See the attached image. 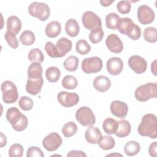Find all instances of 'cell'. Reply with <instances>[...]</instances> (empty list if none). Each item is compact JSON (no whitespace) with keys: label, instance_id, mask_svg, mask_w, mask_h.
<instances>
[{"label":"cell","instance_id":"6da1fadb","mask_svg":"<svg viewBox=\"0 0 157 157\" xmlns=\"http://www.w3.org/2000/svg\"><path fill=\"white\" fill-rule=\"evenodd\" d=\"M137 131L138 133L142 136L156 139L157 137V121L156 115L153 113H147L144 115L138 126Z\"/></svg>","mask_w":157,"mask_h":157},{"label":"cell","instance_id":"7a4b0ae2","mask_svg":"<svg viewBox=\"0 0 157 157\" xmlns=\"http://www.w3.org/2000/svg\"><path fill=\"white\" fill-rule=\"evenodd\" d=\"M117 29L121 34L128 36L134 40H138L141 36L140 27L135 24L130 18H120Z\"/></svg>","mask_w":157,"mask_h":157},{"label":"cell","instance_id":"3957f363","mask_svg":"<svg viewBox=\"0 0 157 157\" xmlns=\"http://www.w3.org/2000/svg\"><path fill=\"white\" fill-rule=\"evenodd\" d=\"M157 83H147L136 88L134 92L136 99L140 102H145L151 98H156Z\"/></svg>","mask_w":157,"mask_h":157},{"label":"cell","instance_id":"277c9868","mask_svg":"<svg viewBox=\"0 0 157 157\" xmlns=\"http://www.w3.org/2000/svg\"><path fill=\"white\" fill-rule=\"evenodd\" d=\"M29 15L40 21H45L50 17V10L48 6L44 2H33L28 8Z\"/></svg>","mask_w":157,"mask_h":157},{"label":"cell","instance_id":"5b68a950","mask_svg":"<svg viewBox=\"0 0 157 157\" xmlns=\"http://www.w3.org/2000/svg\"><path fill=\"white\" fill-rule=\"evenodd\" d=\"M2 92V100L6 104L15 102L18 98V90L16 85L10 80L4 81L1 86Z\"/></svg>","mask_w":157,"mask_h":157},{"label":"cell","instance_id":"8992f818","mask_svg":"<svg viewBox=\"0 0 157 157\" xmlns=\"http://www.w3.org/2000/svg\"><path fill=\"white\" fill-rule=\"evenodd\" d=\"M75 118L82 126L90 127L94 124L96 122L95 115L92 110L86 106H83L76 111Z\"/></svg>","mask_w":157,"mask_h":157},{"label":"cell","instance_id":"52a82bcc","mask_svg":"<svg viewBox=\"0 0 157 157\" xmlns=\"http://www.w3.org/2000/svg\"><path fill=\"white\" fill-rule=\"evenodd\" d=\"M82 70L86 74L97 73L102 68V61L98 56H93L84 59L81 64Z\"/></svg>","mask_w":157,"mask_h":157},{"label":"cell","instance_id":"ba28073f","mask_svg":"<svg viewBox=\"0 0 157 157\" xmlns=\"http://www.w3.org/2000/svg\"><path fill=\"white\" fill-rule=\"evenodd\" d=\"M82 21L84 27L91 31L95 29L102 28V22L100 17L91 11H86L83 14Z\"/></svg>","mask_w":157,"mask_h":157},{"label":"cell","instance_id":"9c48e42d","mask_svg":"<svg viewBox=\"0 0 157 157\" xmlns=\"http://www.w3.org/2000/svg\"><path fill=\"white\" fill-rule=\"evenodd\" d=\"M61 136L56 132H51L46 136L42 140L44 148L48 151L56 150L62 144Z\"/></svg>","mask_w":157,"mask_h":157},{"label":"cell","instance_id":"30bf717a","mask_svg":"<svg viewBox=\"0 0 157 157\" xmlns=\"http://www.w3.org/2000/svg\"><path fill=\"white\" fill-rule=\"evenodd\" d=\"M58 102L65 107H71L75 105L79 101V96L75 93L61 91L57 95Z\"/></svg>","mask_w":157,"mask_h":157},{"label":"cell","instance_id":"8fae6325","mask_svg":"<svg viewBox=\"0 0 157 157\" xmlns=\"http://www.w3.org/2000/svg\"><path fill=\"white\" fill-rule=\"evenodd\" d=\"M155 12L153 9L147 5L140 6L137 9V18L142 25L151 23L155 20Z\"/></svg>","mask_w":157,"mask_h":157},{"label":"cell","instance_id":"7c38bea8","mask_svg":"<svg viewBox=\"0 0 157 157\" xmlns=\"http://www.w3.org/2000/svg\"><path fill=\"white\" fill-rule=\"evenodd\" d=\"M129 67L136 74H140L146 71L147 63L146 60L139 55H133L128 59Z\"/></svg>","mask_w":157,"mask_h":157},{"label":"cell","instance_id":"4fadbf2b","mask_svg":"<svg viewBox=\"0 0 157 157\" xmlns=\"http://www.w3.org/2000/svg\"><path fill=\"white\" fill-rule=\"evenodd\" d=\"M105 45L107 48L112 53H119L123 49V44L120 38L115 34H110L105 40Z\"/></svg>","mask_w":157,"mask_h":157},{"label":"cell","instance_id":"5bb4252c","mask_svg":"<svg viewBox=\"0 0 157 157\" xmlns=\"http://www.w3.org/2000/svg\"><path fill=\"white\" fill-rule=\"evenodd\" d=\"M110 110L111 113L115 117L120 118H124L127 115L128 107L125 102L115 100L111 102Z\"/></svg>","mask_w":157,"mask_h":157},{"label":"cell","instance_id":"9a60e30c","mask_svg":"<svg viewBox=\"0 0 157 157\" xmlns=\"http://www.w3.org/2000/svg\"><path fill=\"white\" fill-rule=\"evenodd\" d=\"M107 71L112 75L120 74L123 69V62L120 58L112 57L109 58L106 63Z\"/></svg>","mask_w":157,"mask_h":157},{"label":"cell","instance_id":"2e32d148","mask_svg":"<svg viewBox=\"0 0 157 157\" xmlns=\"http://www.w3.org/2000/svg\"><path fill=\"white\" fill-rule=\"evenodd\" d=\"M43 84L44 80L42 77L37 78H28L26 85V90L31 95H37L40 92Z\"/></svg>","mask_w":157,"mask_h":157},{"label":"cell","instance_id":"e0dca14e","mask_svg":"<svg viewBox=\"0 0 157 157\" xmlns=\"http://www.w3.org/2000/svg\"><path fill=\"white\" fill-rule=\"evenodd\" d=\"M102 133L97 127L90 126L85 132L86 140L91 144H98L102 137Z\"/></svg>","mask_w":157,"mask_h":157},{"label":"cell","instance_id":"ac0fdd59","mask_svg":"<svg viewBox=\"0 0 157 157\" xmlns=\"http://www.w3.org/2000/svg\"><path fill=\"white\" fill-rule=\"evenodd\" d=\"M93 86L96 90L99 92H105L109 90L111 86V81L106 76L99 75L94 78Z\"/></svg>","mask_w":157,"mask_h":157},{"label":"cell","instance_id":"d6986e66","mask_svg":"<svg viewBox=\"0 0 157 157\" xmlns=\"http://www.w3.org/2000/svg\"><path fill=\"white\" fill-rule=\"evenodd\" d=\"M6 27L8 32L17 36L21 28V20L17 16H10L7 20Z\"/></svg>","mask_w":157,"mask_h":157},{"label":"cell","instance_id":"ffe728a7","mask_svg":"<svg viewBox=\"0 0 157 157\" xmlns=\"http://www.w3.org/2000/svg\"><path fill=\"white\" fill-rule=\"evenodd\" d=\"M72 43L71 40L66 37H61L56 42V48L59 53V57L65 56L72 49Z\"/></svg>","mask_w":157,"mask_h":157},{"label":"cell","instance_id":"44dd1931","mask_svg":"<svg viewBox=\"0 0 157 157\" xmlns=\"http://www.w3.org/2000/svg\"><path fill=\"white\" fill-rule=\"evenodd\" d=\"M61 32V25L58 21H52L48 23L45 29V33L47 37L54 38L57 37Z\"/></svg>","mask_w":157,"mask_h":157},{"label":"cell","instance_id":"7402d4cb","mask_svg":"<svg viewBox=\"0 0 157 157\" xmlns=\"http://www.w3.org/2000/svg\"><path fill=\"white\" fill-rule=\"evenodd\" d=\"M23 114L17 107H12L7 109L6 117L7 121L10 123L12 126L16 124L21 118Z\"/></svg>","mask_w":157,"mask_h":157},{"label":"cell","instance_id":"603a6c76","mask_svg":"<svg viewBox=\"0 0 157 157\" xmlns=\"http://www.w3.org/2000/svg\"><path fill=\"white\" fill-rule=\"evenodd\" d=\"M65 31L68 36L72 37H76L80 31L78 22L73 18L67 20L65 24Z\"/></svg>","mask_w":157,"mask_h":157},{"label":"cell","instance_id":"cb8c5ba5","mask_svg":"<svg viewBox=\"0 0 157 157\" xmlns=\"http://www.w3.org/2000/svg\"><path fill=\"white\" fill-rule=\"evenodd\" d=\"M118 127V122L112 118H107L104 120L102 123L104 131L107 134H114L117 132Z\"/></svg>","mask_w":157,"mask_h":157},{"label":"cell","instance_id":"d4e9b609","mask_svg":"<svg viewBox=\"0 0 157 157\" xmlns=\"http://www.w3.org/2000/svg\"><path fill=\"white\" fill-rule=\"evenodd\" d=\"M118 122V127L117 132L115 133L116 136L118 137H125L128 136L131 130V126L129 122L126 120H120Z\"/></svg>","mask_w":157,"mask_h":157},{"label":"cell","instance_id":"484cf974","mask_svg":"<svg viewBox=\"0 0 157 157\" xmlns=\"http://www.w3.org/2000/svg\"><path fill=\"white\" fill-rule=\"evenodd\" d=\"M42 67L39 63H31L28 69V77L29 78H37L42 77Z\"/></svg>","mask_w":157,"mask_h":157},{"label":"cell","instance_id":"4316f807","mask_svg":"<svg viewBox=\"0 0 157 157\" xmlns=\"http://www.w3.org/2000/svg\"><path fill=\"white\" fill-rule=\"evenodd\" d=\"M140 150V145L134 140H131L126 143L124 147V152L127 156H132L137 155Z\"/></svg>","mask_w":157,"mask_h":157},{"label":"cell","instance_id":"83f0119b","mask_svg":"<svg viewBox=\"0 0 157 157\" xmlns=\"http://www.w3.org/2000/svg\"><path fill=\"white\" fill-rule=\"evenodd\" d=\"M61 75V72L59 68L55 66H51L47 69L45 76L47 80L51 83L56 82Z\"/></svg>","mask_w":157,"mask_h":157},{"label":"cell","instance_id":"f1b7e54d","mask_svg":"<svg viewBox=\"0 0 157 157\" xmlns=\"http://www.w3.org/2000/svg\"><path fill=\"white\" fill-rule=\"evenodd\" d=\"M120 17L116 13H110L105 17V24L107 28L115 30L117 29V26L120 21Z\"/></svg>","mask_w":157,"mask_h":157},{"label":"cell","instance_id":"f546056e","mask_svg":"<svg viewBox=\"0 0 157 157\" xmlns=\"http://www.w3.org/2000/svg\"><path fill=\"white\" fill-rule=\"evenodd\" d=\"M35 40L34 34L29 30L24 31L20 36V41L23 45H31L34 43Z\"/></svg>","mask_w":157,"mask_h":157},{"label":"cell","instance_id":"4dcf8cb0","mask_svg":"<svg viewBox=\"0 0 157 157\" xmlns=\"http://www.w3.org/2000/svg\"><path fill=\"white\" fill-rule=\"evenodd\" d=\"M78 59L75 56H70L67 58L63 63L64 69L70 72L75 71L78 66Z\"/></svg>","mask_w":157,"mask_h":157},{"label":"cell","instance_id":"1f68e13d","mask_svg":"<svg viewBox=\"0 0 157 157\" xmlns=\"http://www.w3.org/2000/svg\"><path fill=\"white\" fill-rule=\"evenodd\" d=\"M99 147L104 150L112 149L115 145L114 139L110 136H103L98 142Z\"/></svg>","mask_w":157,"mask_h":157},{"label":"cell","instance_id":"d6a6232c","mask_svg":"<svg viewBox=\"0 0 157 157\" xmlns=\"http://www.w3.org/2000/svg\"><path fill=\"white\" fill-rule=\"evenodd\" d=\"M77 129V124L73 121H69L64 124L61 131L65 137H70L76 134Z\"/></svg>","mask_w":157,"mask_h":157},{"label":"cell","instance_id":"836d02e7","mask_svg":"<svg viewBox=\"0 0 157 157\" xmlns=\"http://www.w3.org/2000/svg\"><path fill=\"white\" fill-rule=\"evenodd\" d=\"M28 58L29 60L33 63L37 62L41 63L44 60V56L42 52L38 48L31 50L28 53Z\"/></svg>","mask_w":157,"mask_h":157},{"label":"cell","instance_id":"e575fe53","mask_svg":"<svg viewBox=\"0 0 157 157\" xmlns=\"http://www.w3.org/2000/svg\"><path fill=\"white\" fill-rule=\"evenodd\" d=\"M143 36L145 39L148 42L154 43L157 40V31L155 27H147L146 28L143 33Z\"/></svg>","mask_w":157,"mask_h":157},{"label":"cell","instance_id":"d590c367","mask_svg":"<svg viewBox=\"0 0 157 157\" xmlns=\"http://www.w3.org/2000/svg\"><path fill=\"white\" fill-rule=\"evenodd\" d=\"M61 85L66 89L73 90L77 86L78 81L76 77L74 76L67 75L63 78Z\"/></svg>","mask_w":157,"mask_h":157},{"label":"cell","instance_id":"8d00e7d4","mask_svg":"<svg viewBox=\"0 0 157 157\" xmlns=\"http://www.w3.org/2000/svg\"><path fill=\"white\" fill-rule=\"evenodd\" d=\"M75 50L78 53L85 55L90 52L91 46L85 40L80 39L76 42Z\"/></svg>","mask_w":157,"mask_h":157},{"label":"cell","instance_id":"74e56055","mask_svg":"<svg viewBox=\"0 0 157 157\" xmlns=\"http://www.w3.org/2000/svg\"><path fill=\"white\" fill-rule=\"evenodd\" d=\"M18 105L21 109L25 111L31 110L34 105L33 101L31 98L23 96L20 98L18 101Z\"/></svg>","mask_w":157,"mask_h":157},{"label":"cell","instance_id":"f35d334b","mask_svg":"<svg viewBox=\"0 0 157 157\" xmlns=\"http://www.w3.org/2000/svg\"><path fill=\"white\" fill-rule=\"evenodd\" d=\"M104 37V31L102 28H99L91 31L89 34V39L93 44L100 42Z\"/></svg>","mask_w":157,"mask_h":157},{"label":"cell","instance_id":"ab89813d","mask_svg":"<svg viewBox=\"0 0 157 157\" xmlns=\"http://www.w3.org/2000/svg\"><path fill=\"white\" fill-rule=\"evenodd\" d=\"M23 147L20 144H13L9 150V156L10 157H21L23 155Z\"/></svg>","mask_w":157,"mask_h":157},{"label":"cell","instance_id":"60d3db41","mask_svg":"<svg viewBox=\"0 0 157 157\" xmlns=\"http://www.w3.org/2000/svg\"><path fill=\"white\" fill-rule=\"evenodd\" d=\"M44 48L46 53L50 57L53 58H60L59 53L56 48V45H55L52 42L49 41L47 42L45 44Z\"/></svg>","mask_w":157,"mask_h":157},{"label":"cell","instance_id":"b9f144b4","mask_svg":"<svg viewBox=\"0 0 157 157\" xmlns=\"http://www.w3.org/2000/svg\"><path fill=\"white\" fill-rule=\"evenodd\" d=\"M4 38L10 47L13 49H16L18 47V41L16 37V35L7 31L4 34Z\"/></svg>","mask_w":157,"mask_h":157},{"label":"cell","instance_id":"7bdbcfd3","mask_svg":"<svg viewBox=\"0 0 157 157\" xmlns=\"http://www.w3.org/2000/svg\"><path fill=\"white\" fill-rule=\"evenodd\" d=\"M131 8V5L129 1H120L117 4L118 11L122 14H127L129 13Z\"/></svg>","mask_w":157,"mask_h":157},{"label":"cell","instance_id":"ee69618b","mask_svg":"<svg viewBox=\"0 0 157 157\" xmlns=\"http://www.w3.org/2000/svg\"><path fill=\"white\" fill-rule=\"evenodd\" d=\"M28 118L26 117V115H22L21 118L20 119V120L14 126H12L13 128V129L18 132H21L24 131L28 126Z\"/></svg>","mask_w":157,"mask_h":157},{"label":"cell","instance_id":"f6af8a7d","mask_svg":"<svg viewBox=\"0 0 157 157\" xmlns=\"http://www.w3.org/2000/svg\"><path fill=\"white\" fill-rule=\"evenodd\" d=\"M27 157H44V155L40 148L36 146H31L28 148L26 152Z\"/></svg>","mask_w":157,"mask_h":157},{"label":"cell","instance_id":"bcb514c9","mask_svg":"<svg viewBox=\"0 0 157 157\" xmlns=\"http://www.w3.org/2000/svg\"><path fill=\"white\" fill-rule=\"evenodd\" d=\"M157 142H154L151 143L148 148V153L151 156L156 157L157 156Z\"/></svg>","mask_w":157,"mask_h":157},{"label":"cell","instance_id":"7dc6e473","mask_svg":"<svg viewBox=\"0 0 157 157\" xmlns=\"http://www.w3.org/2000/svg\"><path fill=\"white\" fill-rule=\"evenodd\" d=\"M74 156V157H82V156H86V155L81 150H71L67 154V157Z\"/></svg>","mask_w":157,"mask_h":157},{"label":"cell","instance_id":"c3c4849f","mask_svg":"<svg viewBox=\"0 0 157 157\" xmlns=\"http://www.w3.org/2000/svg\"><path fill=\"white\" fill-rule=\"evenodd\" d=\"M1 145H0V147L1 148H2L3 147L6 146V144H7V139H6V136L2 132H1Z\"/></svg>","mask_w":157,"mask_h":157},{"label":"cell","instance_id":"681fc988","mask_svg":"<svg viewBox=\"0 0 157 157\" xmlns=\"http://www.w3.org/2000/svg\"><path fill=\"white\" fill-rule=\"evenodd\" d=\"M115 1L114 0H112V1H109V0H102V1H100L99 2L101 3V4L104 6V7H108L109 6H110L112 4V3H113Z\"/></svg>","mask_w":157,"mask_h":157},{"label":"cell","instance_id":"f907efd6","mask_svg":"<svg viewBox=\"0 0 157 157\" xmlns=\"http://www.w3.org/2000/svg\"><path fill=\"white\" fill-rule=\"evenodd\" d=\"M156 60H155L152 63H151V72H153V74L155 75H156Z\"/></svg>","mask_w":157,"mask_h":157},{"label":"cell","instance_id":"816d5d0a","mask_svg":"<svg viewBox=\"0 0 157 157\" xmlns=\"http://www.w3.org/2000/svg\"><path fill=\"white\" fill-rule=\"evenodd\" d=\"M115 155H117V156H122V155H121V154H110V155H107L106 156H115Z\"/></svg>","mask_w":157,"mask_h":157}]
</instances>
